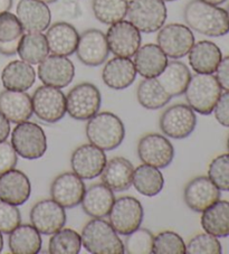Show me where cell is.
Here are the masks:
<instances>
[{
    "instance_id": "bcb514c9",
    "label": "cell",
    "mask_w": 229,
    "mask_h": 254,
    "mask_svg": "<svg viewBox=\"0 0 229 254\" xmlns=\"http://www.w3.org/2000/svg\"><path fill=\"white\" fill-rule=\"evenodd\" d=\"M216 78L223 90L229 91V56L220 61L216 69Z\"/></svg>"
},
{
    "instance_id": "f5cc1de1",
    "label": "cell",
    "mask_w": 229,
    "mask_h": 254,
    "mask_svg": "<svg viewBox=\"0 0 229 254\" xmlns=\"http://www.w3.org/2000/svg\"><path fill=\"white\" fill-rule=\"evenodd\" d=\"M3 249V238H2V233L0 232V253H1Z\"/></svg>"
},
{
    "instance_id": "f546056e",
    "label": "cell",
    "mask_w": 229,
    "mask_h": 254,
    "mask_svg": "<svg viewBox=\"0 0 229 254\" xmlns=\"http://www.w3.org/2000/svg\"><path fill=\"white\" fill-rule=\"evenodd\" d=\"M156 78L167 93L171 98H174L184 93L191 78V73L184 63L180 61H172L168 63L160 75Z\"/></svg>"
},
{
    "instance_id": "836d02e7",
    "label": "cell",
    "mask_w": 229,
    "mask_h": 254,
    "mask_svg": "<svg viewBox=\"0 0 229 254\" xmlns=\"http://www.w3.org/2000/svg\"><path fill=\"white\" fill-rule=\"evenodd\" d=\"M21 61L32 65L42 63L50 54L46 36L42 33H27L21 36L18 51Z\"/></svg>"
},
{
    "instance_id": "ab89813d",
    "label": "cell",
    "mask_w": 229,
    "mask_h": 254,
    "mask_svg": "<svg viewBox=\"0 0 229 254\" xmlns=\"http://www.w3.org/2000/svg\"><path fill=\"white\" fill-rule=\"evenodd\" d=\"M188 254H220L223 248L219 240L209 233L198 234L192 238L186 248Z\"/></svg>"
},
{
    "instance_id": "74e56055",
    "label": "cell",
    "mask_w": 229,
    "mask_h": 254,
    "mask_svg": "<svg viewBox=\"0 0 229 254\" xmlns=\"http://www.w3.org/2000/svg\"><path fill=\"white\" fill-rule=\"evenodd\" d=\"M187 245L181 236L172 231H164L153 239L152 253L186 254Z\"/></svg>"
},
{
    "instance_id": "6da1fadb",
    "label": "cell",
    "mask_w": 229,
    "mask_h": 254,
    "mask_svg": "<svg viewBox=\"0 0 229 254\" xmlns=\"http://www.w3.org/2000/svg\"><path fill=\"white\" fill-rule=\"evenodd\" d=\"M183 18L189 28L206 36L220 37L229 33L226 10L202 0H191L184 7Z\"/></svg>"
},
{
    "instance_id": "83f0119b",
    "label": "cell",
    "mask_w": 229,
    "mask_h": 254,
    "mask_svg": "<svg viewBox=\"0 0 229 254\" xmlns=\"http://www.w3.org/2000/svg\"><path fill=\"white\" fill-rule=\"evenodd\" d=\"M115 201L112 190L104 184H95L85 190L81 201L83 211L93 218H103L109 215Z\"/></svg>"
},
{
    "instance_id": "ee69618b",
    "label": "cell",
    "mask_w": 229,
    "mask_h": 254,
    "mask_svg": "<svg viewBox=\"0 0 229 254\" xmlns=\"http://www.w3.org/2000/svg\"><path fill=\"white\" fill-rule=\"evenodd\" d=\"M18 163V155L12 144L8 141L0 142V175L14 169Z\"/></svg>"
},
{
    "instance_id": "603a6c76",
    "label": "cell",
    "mask_w": 229,
    "mask_h": 254,
    "mask_svg": "<svg viewBox=\"0 0 229 254\" xmlns=\"http://www.w3.org/2000/svg\"><path fill=\"white\" fill-rule=\"evenodd\" d=\"M0 112L11 124L28 121L34 115L32 98L24 91H2L0 93Z\"/></svg>"
},
{
    "instance_id": "9f6ffc18",
    "label": "cell",
    "mask_w": 229,
    "mask_h": 254,
    "mask_svg": "<svg viewBox=\"0 0 229 254\" xmlns=\"http://www.w3.org/2000/svg\"><path fill=\"white\" fill-rule=\"evenodd\" d=\"M227 149H228V151H229V137H228V140H227Z\"/></svg>"
},
{
    "instance_id": "ac0fdd59",
    "label": "cell",
    "mask_w": 229,
    "mask_h": 254,
    "mask_svg": "<svg viewBox=\"0 0 229 254\" xmlns=\"http://www.w3.org/2000/svg\"><path fill=\"white\" fill-rule=\"evenodd\" d=\"M38 77L44 85L63 89L72 83L75 66L66 56L51 55L38 64Z\"/></svg>"
},
{
    "instance_id": "60d3db41",
    "label": "cell",
    "mask_w": 229,
    "mask_h": 254,
    "mask_svg": "<svg viewBox=\"0 0 229 254\" xmlns=\"http://www.w3.org/2000/svg\"><path fill=\"white\" fill-rule=\"evenodd\" d=\"M208 177L220 190L229 191V154H224L211 161Z\"/></svg>"
},
{
    "instance_id": "b9f144b4",
    "label": "cell",
    "mask_w": 229,
    "mask_h": 254,
    "mask_svg": "<svg viewBox=\"0 0 229 254\" xmlns=\"http://www.w3.org/2000/svg\"><path fill=\"white\" fill-rule=\"evenodd\" d=\"M24 35V28L17 16L9 11L0 14V43L19 41Z\"/></svg>"
},
{
    "instance_id": "44dd1931",
    "label": "cell",
    "mask_w": 229,
    "mask_h": 254,
    "mask_svg": "<svg viewBox=\"0 0 229 254\" xmlns=\"http://www.w3.org/2000/svg\"><path fill=\"white\" fill-rule=\"evenodd\" d=\"M32 185L27 175L17 169L0 175V200L20 206L29 199Z\"/></svg>"
},
{
    "instance_id": "5bb4252c",
    "label": "cell",
    "mask_w": 229,
    "mask_h": 254,
    "mask_svg": "<svg viewBox=\"0 0 229 254\" xmlns=\"http://www.w3.org/2000/svg\"><path fill=\"white\" fill-rule=\"evenodd\" d=\"M107 163L105 151L92 143L82 144L75 149L70 157V167L74 174L87 181L99 177Z\"/></svg>"
},
{
    "instance_id": "7dc6e473",
    "label": "cell",
    "mask_w": 229,
    "mask_h": 254,
    "mask_svg": "<svg viewBox=\"0 0 229 254\" xmlns=\"http://www.w3.org/2000/svg\"><path fill=\"white\" fill-rule=\"evenodd\" d=\"M57 11L59 15L67 17V18H75L81 12L80 5L74 0H63L57 7Z\"/></svg>"
},
{
    "instance_id": "d4e9b609",
    "label": "cell",
    "mask_w": 229,
    "mask_h": 254,
    "mask_svg": "<svg viewBox=\"0 0 229 254\" xmlns=\"http://www.w3.org/2000/svg\"><path fill=\"white\" fill-rule=\"evenodd\" d=\"M136 69L133 61L126 58H113L102 71L104 84L112 90H124L133 84Z\"/></svg>"
},
{
    "instance_id": "1f68e13d",
    "label": "cell",
    "mask_w": 229,
    "mask_h": 254,
    "mask_svg": "<svg viewBox=\"0 0 229 254\" xmlns=\"http://www.w3.org/2000/svg\"><path fill=\"white\" fill-rule=\"evenodd\" d=\"M43 240L41 233L30 224H23L9 235L10 252L14 254H37L42 250Z\"/></svg>"
},
{
    "instance_id": "db71d44e",
    "label": "cell",
    "mask_w": 229,
    "mask_h": 254,
    "mask_svg": "<svg viewBox=\"0 0 229 254\" xmlns=\"http://www.w3.org/2000/svg\"><path fill=\"white\" fill-rule=\"evenodd\" d=\"M41 1H43V2H45V3H54V2H56L57 0H41Z\"/></svg>"
},
{
    "instance_id": "9a60e30c",
    "label": "cell",
    "mask_w": 229,
    "mask_h": 254,
    "mask_svg": "<svg viewBox=\"0 0 229 254\" xmlns=\"http://www.w3.org/2000/svg\"><path fill=\"white\" fill-rule=\"evenodd\" d=\"M75 53L86 66H100L108 60L110 50L107 35L100 29H87L80 35Z\"/></svg>"
},
{
    "instance_id": "d6986e66",
    "label": "cell",
    "mask_w": 229,
    "mask_h": 254,
    "mask_svg": "<svg viewBox=\"0 0 229 254\" xmlns=\"http://www.w3.org/2000/svg\"><path fill=\"white\" fill-rule=\"evenodd\" d=\"M86 187L81 177L74 173H63L53 181L51 196L64 208H73L81 204Z\"/></svg>"
},
{
    "instance_id": "4316f807",
    "label": "cell",
    "mask_w": 229,
    "mask_h": 254,
    "mask_svg": "<svg viewBox=\"0 0 229 254\" xmlns=\"http://www.w3.org/2000/svg\"><path fill=\"white\" fill-rule=\"evenodd\" d=\"M188 59L189 64L196 73L213 74L223 60V53L215 43L200 41L193 44Z\"/></svg>"
},
{
    "instance_id": "8992f818",
    "label": "cell",
    "mask_w": 229,
    "mask_h": 254,
    "mask_svg": "<svg viewBox=\"0 0 229 254\" xmlns=\"http://www.w3.org/2000/svg\"><path fill=\"white\" fill-rule=\"evenodd\" d=\"M11 144L17 155L27 160L42 158L47 150V138L41 126L25 121L11 132Z\"/></svg>"
},
{
    "instance_id": "7bdbcfd3",
    "label": "cell",
    "mask_w": 229,
    "mask_h": 254,
    "mask_svg": "<svg viewBox=\"0 0 229 254\" xmlns=\"http://www.w3.org/2000/svg\"><path fill=\"white\" fill-rule=\"evenodd\" d=\"M21 224V214L18 207L0 200V232L10 234Z\"/></svg>"
},
{
    "instance_id": "f35d334b",
    "label": "cell",
    "mask_w": 229,
    "mask_h": 254,
    "mask_svg": "<svg viewBox=\"0 0 229 254\" xmlns=\"http://www.w3.org/2000/svg\"><path fill=\"white\" fill-rule=\"evenodd\" d=\"M124 243L125 253L129 254H150L152 253L155 236L147 229H139L126 235Z\"/></svg>"
},
{
    "instance_id": "52a82bcc",
    "label": "cell",
    "mask_w": 229,
    "mask_h": 254,
    "mask_svg": "<svg viewBox=\"0 0 229 254\" xmlns=\"http://www.w3.org/2000/svg\"><path fill=\"white\" fill-rule=\"evenodd\" d=\"M100 90L89 82L74 86L66 96V112L70 118L78 121H86L99 113L101 109Z\"/></svg>"
},
{
    "instance_id": "484cf974",
    "label": "cell",
    "mask_w": 229,
    "mask_h": 254,
    "mask_svg": "<svg viewBox=\"0 0 229 254\" xmlns=\"http://www.w3.org/2000/svg\"><path fill=\"white\" fill-rule=\"evenodd\" d=\"M133 173L134 167L130 160L123 157H114L105 165L101 173V179L113 191H125L132 186Z\"/></svg>"
},
{
    "instance_id": "3957f363",
    "label": "cell",
    "mask_w": 229,
    "mask_h": 254,
    "mask_svg": "<svg viewBox=\"0 0 229 254\" xmlns=\"http://www.w3.org/2000/svg\"><path fill=\"white\" fill-rule=\"evenodd\" d=\"M82 245L92 254H123L124 244L110 222L93 218L87 222L81 234Z\"/></svg>"
},
{
    "instance_id": "8fae6325",
    "label": "cell",
    "mask_w": 229,
    "mask_h": 254,
    "mask_svg": "<svg viewBox=\"0 0 229 254\" xmlns=\"http://www.w3.org/2000/svg\"><path fill=\"white\" fill-rule=\"evenodd\" d=\"M160 129L165 135L175 140L186 139L196 129L197 116L186 104H174L162 113Z\"/></svg>"
},
{
    "instance_id": "cb8c5ba5",
    "label": "cell",
    "mask_w": 229,
    "mask_h": 254,
    "mask_svg": "<svg viewBox=\"0 0 229 254\" xmlns=\"http://www.w3.org/2000/svg\"><path fill=\"white\" fill-rule=\"evenodd\" d=\"M136 73L144 78H152L160 75L168 65V56L156 44H145L134 55Z\"/></svg>"
},
{
    "instance_id": "9c48e42d",
    "label": "cell",
    "mask_w": 229,
    "mask_h": 254,
    "mask_svg": "<svg viewBox=\"0 0 229 254\" xmlns=\"http://www.w3.org/2000/svg\"><path fill=\"white\" fill-rule=\"evenodd\" d=\"M35 116L46 124H56L66 115V96L60 89L42 85L32 98Z\"/></svg>"
},
{
    "instance_id": "f907efd6",
    "label": "cell",
    "mask_w": 229,
    "mask_h": 254,
    "mask_svg": "<svg viewBox=\"0 0 229 254\" xmlns=\"http://www.w3.org/2000/svg\"><path fill=\"white\" fill-rule=\"evenodd\" d=\"M12 7V0H0V14L9 11Z\"/></svg>"
},
{
    "instance_id": "4fadbf2b",
    "label": "cell",
    "mask_w": 229,
    "mask_h": 254,
    "mask_svg": "<svg viewBox=\"0 0 229 254\" xmlns=\"http://www.w3.org/2000/svg\"><path fill=\"white\" fill-rule=\"evenodd\" d=\"M138 156L142 163L156 168H167L174 158V148L169 139L159 133H149L140 139Z\"/></svg>"
},
{
    "instance_id": "ba28073f",
    "label": "cell",
    "mask_w": 229,
    "mask_h": 254,
    "mask_svg": "<svg viewBox=\"0 0 229 254\" xmlns=\"http://www.w3.org/2000/svg\"><path fill=\"white\" fill-rule=\"evenodd\" d=\"M143 216L144 211L141 201L135 197L123 196L114 201L109 213V222L117 234L126 236L139 229Z\"/></svg>"
},
{
    "instance_id": "11a10c76",
    "label": "cell",
    "mask_w": 229,
    "mask_h": 254,
    "mask_svg": "<svg viewBox=\"0 0 229 254\" xmlns=\"http://www.w3.org/2000/svg\"><path fill=\"white\" fill-rule=\"evenodd\" d=\"M226 12H227V16H228V19H229V5H228V7H227Z\"/></svg>"
},
{
    "instance_id": "7c38bea8",
    "label": "cell",
    "mask_w": 229,
    "mask_h": 254,
    "mask_svg": "<svg viewBox=\"0 0 229 254\" xmlns=\"http://www.w3.org/2000/svg\"><path fill=\"white\" fill-rule=\"evenodd\" d=\"M107 41L109 50L118 58L130 59L134 56L142 43L141 32L129 20L112 24L108 29Z\"/></svg>"
},
{
    "instance_id": "e575fe53",
    "label": "cell",
    "mask_w": 229,
    "mask_h": 254,
    "mask_svg": "<svg viewBox=\"0 0 229 254\" xmlns=\"http://www.w3.org/2000/svg\"><path fill=\"white\" fill-rule=\"evenodd\" d=\"M136 99L140 106L148 110L165 108L171 101V96L164 90L156 77L144 78L136 90Z\"/></svg>"
},
{
    "instance_id": "30bf717a",
    "label": "cell",
    "mask_w": 229,
    "mask_h": 254,
    "mask_svg": "<svg viewBox=\"0 0 229 254\" xmlns=\"http://www.w3.org/2000/svg\"><path fill=\"white\" fill-rule=\"evenodd\" d=\"M158 46L168 58L172 60L182 59L196 43L192 30L182 24H168L162 26L157 36Z\"/></svg>"
},
{
    "instance_id": "c3c4849f",
    "label": "cell",
    "mask_w": 229,
    "mask_h": 254,
    "mask_svg": "<svg viewBox=\"0 0 229 254\" xmlns=\"http://www.w3.org/2000/svg\"><path fill=\"white\" fill-rule=\"evenodd\" d=\"M19 41L10 42V43H0V54L5 56H12L17 54V51H18L19 46Z\"/></svg>"
},
{
    "instance_id": "e0dca14e",
    "label": "cell",
    "mask_w": 229,
    "mask_h": 254,
    "mask_svg": "<svg viewBox=\"0 0 229 254\" xmlns=\"http://www.w3.org/2000/svg\"><path fill=\"white\" fill-rule=\"evenodd\" d=\"M220 190L209 177L199 176L191 179L183 190L187 206L196 213H202L220 199Z\"/></svg>"
},
{
    "instance_id": "f6af8a7d",
    "label": "cell",
    "mask_w": 229,
    "mask_h": 254,
    "mask_svg": "<svg viewBox=\"0 0 229 254\" xmlns=\"http://www.w3.org/2000/svg\"><path fill=\"white\" fill-rule=\"evenodd\" d=\"M215 118L220 125L229 128V91L222 93L214 109Z\"/></svg>"
},
{
    "instance_id": "277c9868",
    "label": "cell",
    "mask_w": 229,
    "mask_h": 254,
    "mask_svg": "<svg viewBox=\"0 0 229 254\" xmlns=\"http://www.w3.org/2000/svg\"><path fill=\"white\" fill-rule=\"evenodd\" d=\"M222 93L223 89L216 76L199 73L191 76L184 91L188 106L202 116H209L214 112Z\"/></svg>"
},
{
    "instance_id": "8d00e7d4",
    "label": "cell",
    "mask_w": 229,
    "mask_h": 254,
    "mask_svg": "<svg viewBox=\"0 0 229 254\" xmlns=\"http://www.w3.org/2000/svg\"><path fill=\"white\" fill-rule=\"evenodd\" d=\"M81 248V235L76 231L64 227L53 234L48 244V251L52 254H78Z\"/></svg>"
},
{
    "instance_id": "6f0895ef",
    "label": "cell",
    "mask_w": 229,
    "mask_h": 254,
    "mask_svg": "<svg viewBox=\"0 0 229 254\" xmlns=\"http://www.w3.org/2000/svg\"><path fill=\"white\" fill-rule=\"evenodd\" d=\"M164 1H168V2H171V1H175V0H164Z\"/></svg>"
},
{
    "instance_id": "4dcf8cb0",
    "label": "cell",
    "mask_w": 229,
    "mask_h": 254,
    "mask_svg": "<svg viewBox=\"0 0 229 254\" xmlns=\"http://www.w3.org/2000/svg\"><path fill=\"white\" fill-rule=\"evenodd\" d=\"M201 226L216 238L229 236V201L218 200L202 212Z\"/></svg>"
},
{
    "instance_id": "ffe728a7",
    "label": "cell",
    "mask_w": 229,
    "mask_h": 254,
    "mask_svg": "<svg viewBox=\"0 0 229 254\" xmlns=\"http://www.w3.org/2000/svg\"><path fill=\"white\" fill-rule=\"evenodd\" d=\"M16 14L24 32L43 33L51 26V9L41 0H19Z\"/></svg>"
},
{
    "instance_id": "2e32d148",
    "label": "cell",
    "mask_w": 229,
    "mask_h": 254,
    "mask_svg": "<svg viewBox=\"0 0 229 254\" xmlns=\"http://www.w3.org/2000/svg\"><path fill=\"white\" fill-rule=\"evenodd\" d=\"M30 222L41 234L52 235L65 226V209L54 199H43L33 206Z\"/></svg>"
},
{
    "instance_id": "7402d4cb",
    "label": "cell",
    "mask_w": 229,
    "mask_h": 254,
    "mask_svg": "<svg viewBox=\"0 0 229 254\" xmlns=\"http://www.w3.org/2000/svg\"><path fill=\"white\" fill-rule=\"evenodd\" d=\"M46 41L50 53L59 56H70L76 51L80 34L66 21H58L47 28Z\"/></svg>"
},
{
    "instance_id": "7a4b0ae2",
    "label": "cell",
    "mask_w": 229,
    "mask_h": 254,
    "mask_svg": "<svg viewBox=\"0 0 229 254\" xmlns=\"http://www.w3.org/2000/svg\"><path fill=\"white\" fill-rule=\"evenodd\" d=\"M89 141L104 151L116 149L125 138V127L122 120L112 112L96 113L86 125Z\"/></svg>"
},
{
    "instance_id": "816d5d0a",
    "label": "cell",
    "mask_w": 229,
    "mask_h": 254,
    "mask_svg": "<svg viewBox=\"0 0 229 254\" xmlns=\"http://www.w3.org/2000/svg\"><path fill=\"white\" fill-rule=\"evenodd\" d=\"M202 1L208 2V3H210V5L219 6V5H223L224 2H226V0H202Z\"/></svg>"
},
{
    "instance_id": "d6a6232c",
    "label": "cell",
    "mask_w": 229,
    "mask_h": 254,
    "mask_svg": "<svg viewBox=\"0 0 229 254\" xmlns=\"http://www.w3.org/2000/svg\"><path fill=\"white\" fill-rule=\"evenodd\" d=\"M132 184L141 195L153 197L159 195L164 190L165 178L159 168L144 164L134 169Z\"/></svg>"
},
{
    "instance_id": "5b68a950",
    "label": "cell",
    "mask_w": 229,
    "mask_h": 254,
    "mask_svg": "<svg viewBox=\"0 0 229 254\" xmlns=\"http://www.w3.org/2000/svg\"><path fill=\"white\" fill-rule=\"evenodd\" d=\"M167 7L164 0H130L126 17L141 33L151 34L165 25Z\"/></svg>"
},
{
    "instance_id": "f1b7e54d",
    "label": "cell",
    "mask_w": 229,
    "mask_h": 254,
    "mask_svg": "<svg viewBox=\"0 0 229 254\" xmlns=\"http://www.w3.org/2000/svg\"><path fill=\"white\" fill-rule=\"evenodd\" d=\"M1 82L6 90L26 92L36 82V72L25 61H12L2 69Z\"/></svg>"
},
{
    "instance_id": "d590c367",
    "label": "cell",
    "mask_w": 229,
    "mask_h": 254,
    "mask_svg": "<svg viewBox=\"0 0 229 254\" xmlns=\"http://www.w3.org/2000/svg\"><path fill=\"white\" fill-rule=\"evenodd\" d=\"M127 3V0H92V10L101 23L112 25L125 18Z\"/></svg>"
},
{
    "instance_id": "681fc988",
    "label": "cell",
    "mask_w": 229,
    "mask_h": 254,
    "mask_svg": "<svg viewBox=\"0 0 229 254\" xmlns=\"http://www.w3.org/2000/svg\"><path fill=\"white\" fill-rule=\"evenodd\" d=\"M10 134V124L7 118L0 112V142L5 141Z\"/></svg>"
}]
</instances>
